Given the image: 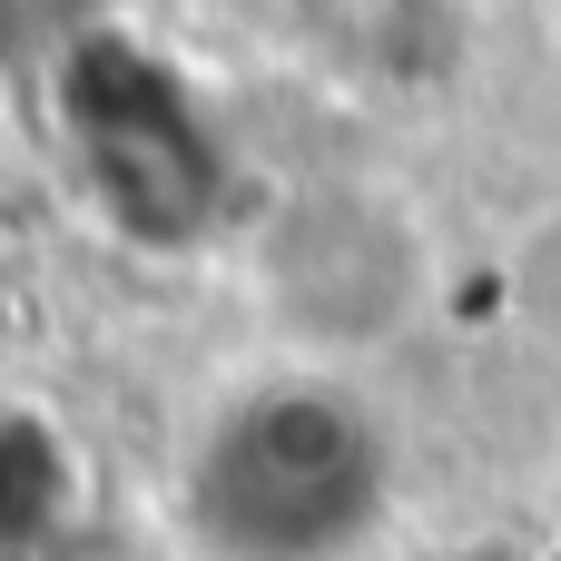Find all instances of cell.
Here are the masks:
<instances>
[{
    "label": "cell",
    "instance_id": "1",
    "mask_svg": "<svg viewBox=\"0 0 561 561\" xmlns=\"http://www.w3.org/2000/svg\"><path fill=\"white\" fill-rule=\"evenodd\" d=\"M385 513V444L335 394L237 404L187 483V533L207 561H345Z\"/></svg>",
    "mask_w": 561,
    "mask_h": 561
}]
</instances>
